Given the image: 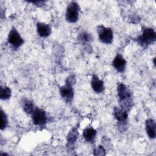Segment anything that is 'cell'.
<instances>
[{"label": "cell", "mask_w": 156, "mask_h": 156, "mask_svg": "<svg viewBox=\"0 0 156 156\" xmlns=\"http://www.w3.org/2000/svg\"><path fill=\"white\" fill-rule=\"evenodd\" d=\"M155 40L156 33L154 29L151 27L144 28L142 34L136 38V41L143 48H146L154 44Z\"/></svg>", "instance_id": "7a4b0ae2"}, {"label": "cell", "mask_w": 156, "mask_h": 156, "mask_svg": "<svg viewBox=\"0 0 156 156\" xmlns=\"http://www.w3.org/2000/svg\"><path fill=\"white\" fill-rule=\"evenodd\" d=\"M126 60L121 54H116L112 62V65L113 68L119 73H123L126 67Z\"/></svg>", "instance_id": "ba28073f"}, {"label": "cell", "mask_w": 156, "mask_h": 156, "mask_svg": "<svg viewBox=\"0 0 156 156\" xmlns=\"http://www.w3.org/2000/svg\"><path fill=\"white\" fill-rule=\"evenodd\" d=\"M113 115L119 124L122 123L126 125V122L128 116V112L121 107H115L113 109Z\"/></svg>", "instance_id": "30bf717a"}, {"label": "cell", "mask_w": 156, "mask_h": 156, "mask_svg": "<svg viewBox=\"0 0 156 156\" xmlns=\"http://www.w3.org/2000/svg\"><path fill=\"white\" fill-rule=\"evenodd\" d=\"M8 43L14 48L18 49L21 46L24 41L15 27H12L8 35Z\"/></svg>", "instance_id": "8992f818"}, {"label": "cell", "mask_w": 156, "mask_h": 156, "mask_svg": "<svg viewBox=\"0 0 156 156\" xmlns=\"http://www.w3.org/2000/svg\"><path fill=\"white\" fill-rule=\"evenodd\" d=\"M96 134V130L91 126L87 127L85 129H84L82 132V135L85 140L87 142L90 143H92L94 141Z\"/></svg>", "instance_id": "7c38bea8"}, {"label": "cell", "mask_w": 156, "mask_h": 156, "mask_svg": "<svg viewBox=\"0 0 156 156\" xmlns=\"http://www.w3.org/2000/svg\"><path fill=\"white\" fill-rule=\"evenodd\" d=\"M1 129L3 130L6 128L8 124V118L5 113L1 108Z\"/></svg>", "instance_id": "ac0fdd59"}, {"label": "cell", "mask_w": 156, "mask_h": 156, "mask_svg": "<svg viewBox=\"0 0 156 156\" xmlns=\"http://www.w3.org/2000/svg\"><path fill=\"white\" fill-rule=\"evenodd\" d=\"M31 115L34 124L38 126H43L46 124L48 117L44 110L38 107H35Z\"/></svg>", "instance_id": "52a82bcc"}, {"label": "cell", "mask_w": 156, "mask_h": 156, "mask_svg": "<svg viewBox=\"0 0 156 156\" xmlns=\"http://www.w3.org/2000/svg\"><path fill=\"white\" fill-rule=\"evenodd\" d=\"M11 90L6 85H1L0 98L2 100H7L11 97Z\"/></svg>", "instance_id": "2e32d148"}, {"label": "cell", "mask_w": 156, "mask_h": 156, "mask_svg": "<svg viewBox=\"0 0 156 156\" xmlns=\"http://www.w3.org/2000/svg\"><path fill=\"white\" fill-rule=\"evenodd\" d=\"M21 105L23 110L27 114L31 115L35 108L33 102L26 98L21 100Z\"/></svg>", "instance_id": "5bb4252c"}, {"label": "cell", "mask_w": 156, "mask_h": 156, "mask_svg": "<svg viewBox=\"0 0 156 156\" xmlns=\"http://www.w3.org/2000/svg\"><path fill=\"white\" fill-rule=\"evenodd\" d=\"M98 37L101 43L104 44H111L113 39V32L111 28L105 27L102 25L97 26Z\"/></svg>", "instance_id": "5b68a950"}, {"label": "cell", "mask_w": 156, "mask_h": 156, "mask_svg": "<svg viewBox=\"0 0 156 156\" xmlns=\"http://www.w3.org/2000/svg\"><path fill=\"white\" fill-rule=\"evenodd\" d=\"M76 79L74 76H70L65 80V84L59 88L61 96L67 102H71L74 98V90L73 85L74 84Z\"/></svg>", "instance_id": "3957f363"}, {"label": "cell", "mask_w": 156, "mask_h": 156, "mask_svg": "<svg viewBox=\"0 0 156 156\" xmlns=\"http://www.w3.org/2000/svg\"><path fill=\"white\" fill-rule=\"evenodd\" d=\"M117 93L120 107L129 112L133 106L132 92L126 85L120 83L117 86Z\"/></svg>", "instance_id": "6da1fadb"}, {"label": "cell", "mask_w": 156, "mask_h": 156, "mask_svg": "<svg viewBox=\"0 0 156 156\" xmlns=\"http://www.w3.org/2000/svg\"><path fill=\"white\" fill-rule=\"evenodd\" d=\"M78 40L83 44H89L92 40V37L87 32L83 31L79 34Z\"/></svg>", "instance_id": "e0dca14e"}, {"label": "cell", "mask_w": 156, "mask_h": 156, "mask_svg": "<svg viewBox=\"0 0 156 156\" xmlns=\"http://www.w3.org/2000/svg\"><path fill=\"white\" fill-rule=\"evenodd\" d=\"M79 136V132L77 128H73L68 133L67 136V143L68 145H73L77 140Z\"/></svg>", "instance_id": "9a60e30c"}, {"label": "cell", "mask_w": 156, "mask_h": 156, "mask_svg": "<svg viewBox=\"0 0 156 156\" xmlns=\"http://www.w3.org/2000/svg\"><path fill=\"white\" fill-rule=\"evenodd\" d=\"M80 7L79 4L74 1L71 2L67 6L65 18L68 22L74 23L77 21L79 16Z\"/></svg>", "instance_id": "277c9868"}, {"label": "cell", "mask_w": 156, "mask_h": 156, "mask_svg": "<svg viewBox=\"0 0 156 156\" xmlns=\"http://www.w3.org/2000/svg\"><path fill=\"white\" fill-rule=\"evenodd\" d=\"M91 85L93 91L96 93H102L104 90V82L102 80H101L99 78V77L95 74L92 75L91 80Z\"/></svg>", "instance_id": "9c48e42d"}, {"label": "cell", "mask_w": 156, "mask_h": 156, "mask_svg": "<svg viewBox=\"0 0 156 156\" xmlns=\"http://www.w3.org/2000/svg\"><path fill=\"white\" fill-rule=\"evenodd\" d=\"M156 124L153 119L149 118L145 121L146 132L151 139H154L156 136Z\"/></svg>", "instance_id": "8fae6325"}, {"label": "cell", "mask_w": 156, "mask_h": 156, "mask_svg": "<svg viewBox=\"0 0 156 156\" xmlns=\"http://www.w3.org/2000/svg\"><path fill=\"white\" fill-rule=\"evenodd\" d=\"M37 31L40 37H47L50 35L51 32V29L49 24L38 22L37 23Z\"/></svg>", "instance_id": "4fadbf2b"}]
</instances>
